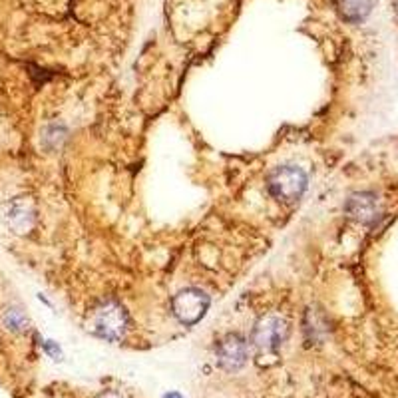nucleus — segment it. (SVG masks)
<instances>
[{
    "mask_svg": "<svg viewBox=\"0 0 398 398\" xmlns=\"http://www.w3.org/2000/svg\"><path fill=\"white\" fill-rule=\"evenodd\" d=\"M307 174L297 166H279L267 176V189L279 203H295L307 189Z\"/></svg>",
    "mask_w": 398,
    "mask_h": 398,
    "instance_id": "obj_1",
    "label": "nucleus"
},
{
    "mask_svg": "<svg viewBox=\"0 0 398 398\" xmlns=\"http://www.w3.org/2000/svg\"><path fill=\"white\" fill-rule=\"evenodd\" d=\"M90 329L94 334H98L100 339L116 343L123 339V334L128 331V313L120 303L104 301L92 313Z\"/></svg>",
    "mask_w": 398,
    "mask_h": 398,
    "instance_id": "obj_2",
    "label": "nucleus"
},
{
    "mask_svg": "<svg viewBox=\"0 0 398 398\" xmlns=\"http://www.w3.org/2000/svg\"><path fill=\"white\" fill-rule=\"evenodd\" d=\"M289 337V322L281 315H265L255 322L251 331V343L255 349L263 353H273L281 344L287 341Z\"/></svg>",
    "mask_w": 398,
    "mask_h": 398,
    "instance_id": "obj_3",
    "label": "nucleus"
},
{
    "mask_svg": "<svg viewBox=\"0 0 398 398\" xmlns=\"http://www.w3.org/2000/svg\"><path fill=\"white\" fill-rule=\"evenodd\" d=\"M210 297L199 289H183L171 298V313L186 327L198 325L210 309Z\"/></svg>",
    "mask_w": 398,
    "mask_h": 398,
    "instance_id": "obj_4",
    "label": "nucleus"
},
{
    "mask_svg": "<svg viewBox=\"0 0 398 398\" xmlns=\"http://www.w3.org/2000/svg\"><path fill=\"white\" fill-rule=\"evenodd\" d=\"M249 358V346L241 334L231 332L223 337L222 341L215 346V361L222 366L223 370H239Z\"/></svg>",
    "mask_w": 398,
    "mask_h": 398,
    "instance_id": "obj_5",
    "label": "nucleus"
},
{
    "mask_svg": "<svg viewBox=\"0 0 398 398\" xmlns=\"http://www.w3.org/2000/svg\"><path fill=\"white\" fill-rule=\"evenodd\" d=\"M346 211H349L351 217L363 223H373L378 217V213H380L378 201L370 193H356V195H353L346 203Z\"/></svg>",
    "mask_w": 398,
    "mask_h": 398,
    "instance_id": "obj_6",
    "label": "nucleus"
},
{
    "mask_svg": "<svg viewBox=\"0 0 398 398\" xmlns=\"http://www.w3.org/2000/svg\"><path fill=\"white\" fill-rule=\"evenodd\" d=\"M370 6H373V0H337V8L341 11L343 18L351 23L363 20L370 12Z\"/></svg>",
    "mask_w": 398,
    "mask_h": 398,
    "instance_id": "obj_7",
    "label": "nucleus"
},
{
    "mask_svg": "<svg viewBox=\"0 0 398 398\" xmlns=\"http://www.w3.org/2000/svg\"><path fill=\"white\" fill-rule=\"evenodd\" d=\"M4 327L12 332H23L28 327V319L23 310L8 309L4 313Z\"/></svg>",
    "mask_w": 398,
    "mask_h": 398,
    "instance_id": "obj_8",
    "label": "nucleus"
},
{
    "mask_svg": "<svg viewBox=\"0 0 398 398\" xmlns=\"http://www.w3.org/2000/svg\"><path fill=\"white\" fill-rule=\"evenodd\" d=\"M44 346H46V351L52 354L56 361H60V349H58V346H56V344L52 343V341H48V343H46Z\"/></svg>",
    "mask_w": 398,
    "mask_h": 398,
    "instance_id": "obj_9",
    "label": "nucleus"
},
{
    "mask_svg": "<svg viewBox=\"0 0 398 398\" xmlns=\"http://www.w3.org/2000/svg\"><path fill=\"white\" fill-rule=\"evenodd\" d=\"M98 398H123V397L122 394H118V392H114V390H106V392L98 394Z\"/></svg>",
    "mask_w": 398,
    "mask_h": 398,
    "instance_id": "obj_10",
    "label": "nucleus"
},
{
    "mask_svg": "<svg viewBox=\"0 0 398 398\" xmlns=\"http://www.w3.org/2000/svg\"><path fill=\"white\" fill-rule=\"evenodd\" d=\"M166 398H183L179 392H169V394H166Z\"/></svg>",
    "mask_w": 398,
    "mask_h": 398,
    "instance_id": "obj_11",
    "label": "nucleus"
}]
</instances>
